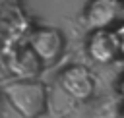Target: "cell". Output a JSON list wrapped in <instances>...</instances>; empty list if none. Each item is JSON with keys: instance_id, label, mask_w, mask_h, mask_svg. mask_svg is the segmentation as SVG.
Masks as SVG:
<instances>
[{"instance_id": "cell-1", "label": "cell", "mask_w": 124, "mask_h": 118, "mask_svg": "<svg viewBox=\"0 0 124 118\" xmlns=\"http://www.w3.org/2000/svg\"><path fill=\"white\" fill-rule=\"evenodd\" d=\"M4 93L10 104L23 118H35L37 114L46 110V91L39 81L16 79L4 87Z\"/></svg>"}, {"instance_id": "cell-8", "label": "cell", "mask_w": 124, "mask_h": 118, "mask_svg": "<svg viewBox=\"0 0 124 118\" xmlns=\"http://www.w3.org/2000/svg\"><path fill=\"white\" fill-rule=\"evenodd\" d=\"M118 108L120 106H116L112 101L101 103L95 108H91V114L87 118H118Z\"/></svg>"}, {"instance_id": "cell-13", "label": "cell", "mask_w": 124, "mask_h": 118, "mask_svg": "<svg viewBox=\"0 0 124 118\" xmlns=\"http://www.w3.org/2000/svg\"><path fill=\"white\" fill-rule=\"evenodd\" d=\"M122 15H124V4H122Z\"/></svg>"}, {"instance_id": "cell-9", "label": "cell", "mask_w": 124, "mask_h": 118, "mask_svg": "<svg viewBox=\"0 0 124 118\" xmlns=\"http://www.w3.org/2000/svg\"><path fill=\"white\" fill-rule=\"evenodd\" d=\"M116 35H118V52H122V54H124V29H122V31H118Z\"/></svg>"}, {"instance_id": "cell-4", "label": "cell", "mask_w": 124, "mask_h": 118, "mask_svg": "<svg viewBox=\"0 0 124 118\" xmlns=\"http://www.w3.org/2000/svg\"><path fill=\"white\" fill-rule=\"evenodd\" d=\"M25 29H27V21L17 2L14 0L2 2L0 4V43L6 48H12Z\"/></svg>"}, {"instance_id": "cell-3", "label": "cell", "mask_w": 124, "mask_h": 118, "mask_svg": "<svg viewBox=\"0 0 124 118\" xmlns=\"http://www.w3.org/2000/svg\"><path fill=\"white\" fill-rule=\"evenodd\" d=\"M58 83L66 95L76 101H87L95 91V79L85 66L72 64L64 68L58 75Z\"/></svg>"}, {"instance_id": "cell-5", "label": "cell", "mask_w": 124, "mask_h": 118, "mask_svg": "<svg viewBox=\"0 0 124 118\" xmlns=\"http://www.w3.org/2000/svg\"><path fill=\"white\" fill-rule=\"evenodd\" d=\"M118 15H122V0H89L83 12L89 29H108Z\"/></svg>"}, {"instance_id": "cell-6", "label": "cell", "mask_w": 124, "mask_h": 118, "mask_svg": "<svg viewBox=\"0 0 124 118\" xmlns=\"http://www.w3.org/2000/svg\"><path fill=\"white\" fill-rule=\"evenodd\" d=\"M87 52L99 64H108L118 56V35L108 29H95L87 39Z\"/></svg>"}, {"instance_id": "cell-2", "label": "cell", "mask_w": 124, "mask_h": 118, "mask_svg": "<svg viewBox=\"0 0 124 118\" xmlns=\"http://www.w3.org/2000/svg\"><path fill=\"white\" fill-rule=\"evenodd\" d=\"M27 46L39 62L52 64L64 50V35L54 27H37L29 33Z\"/></svg>"}, {"instance_id": "cell-12", "label": "cell", "mask_w": 124, "mask_h": 118, "mask_svg": "<svg viewBox=\"0 0 124 118\" xmlns=\"http://www.w3.org/2000/svg\"><path fill=\"white\" fill-rule=\"evenodd\" d=\"M118 118H124V104L118 108Z\"/></svg>"}, {"instance_id": "cell-11", "label": "cell", "mask_w": 124, "mask_h": 118, "mask_svg": "<svg viewBox=\"0 0 124 118\" xmlns=\"http://www.w3.org/2000/svg\"><path fill=\"white\" fill-rule=\"evenodd\" d=\"M118 93H120L122 99H124V75H122V79L118 81Z\"/></svg>"}, {"instance_id": "cell-10", "label": "cell", "mask_w": 124, "mask_h": 118, "mask_svg": "<svg viewBox=\"0 0 124 118\" xmlns=\"http://www.w3.org/2000/svg\"><path fill=\"white\" fill-rule=\"evenodd\" d=\"M35 118H62V116H58V114H54V112H50V110H43V112L37 114Z\"/></svg>"}, {"instance_id": "cell-7", "label": "cell", "mask_w": 124, "mask_h": 118, "mask_svg": "<svg viewBox=\"0 0 124 118\" xmlns=\"http://www.w3.org/2000/svg\"><path fill=\"white\" fill-rule=\"evenodd\" d=\"M8 66L19 79H31V75H35L39 70V60L29 50V46L8 48Z\"/></svg>"}]
</instances>
